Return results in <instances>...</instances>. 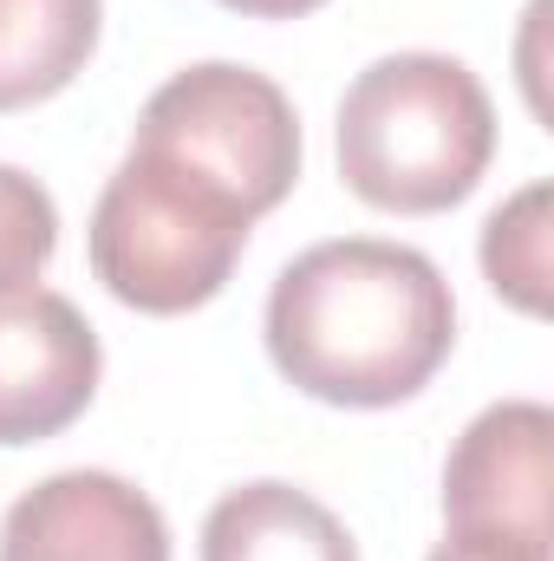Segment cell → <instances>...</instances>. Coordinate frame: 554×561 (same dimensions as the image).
Instances as JSON below:
<instances>
[{
  "mask_svg": "<svg viewBox=\"0 0 554 561\" xmlns=\"http://www.w3.org/2000/svg\"><path fill=\"white\" fill-rule=\"evenodd\" d=\"M554 412L542 399H503L463 424L443 457V523L470 542L549 556Z\"/></svg>",
  "mask_w": 554,
  "mask_h": 561,
  "instance_id": "obj_5",
  "label": "cell"
},
{
  "mask_svg": "<svg viewBox=\"0 0 554 561\" xmlns=\"http://www.w3.org/2000/svg\"><path fill=\"white\" fill-rule=\"evenodd\" d=\"M333 144L359 203L385 216H443L496 157V105L450 53H385L346 85Z\"/></svg>",
  "mask_w": 554,
  "mask_h": 561,
  "instance_id": "obj_2",
  "label": "cell"
},
{
  "mask_svg": "<svg viewBox=\"0 0 554 561\" xmlns=\"http://www.w3.org/2000/svg\"><path fill=\"white\" fill-rule=\"evenodd\" d=\"M262 340L293 392L339 412H385L443 373L457 346V300L424 249L339 236L275 275Z\"/></svg>",
  "mask_w": 554,
  "mask_h": 561,
  "instance_id": "obj_1",
  "label": "cell"
},
{
  "mask_svg": "<svg viewBox=\"0 0 554 561\" xmlns=\"http://www.w3.org/2000/svg\"><path fill=\"white\" fill-rule=\"evenodd\" d=\"M59 249V209L39 176L0 163V294L33 287Z\"/></svg>",
  "mask_w": 554,
  "mask_h": 561,
  "instance_id": "obj_11",
  "label": "cell"
},
{
  "mask_svg": "<svg viewBox=\"0 0 554 561\" xmlns=\"http://www.w3.org/2000/svg\"><path fill=\"white\" fill-rule=\"evenodd\" d=\"M0 561H170V523L118 470H59L0 516Z\"/></svg>",
  "mask_w": 554,
  "mask_h": 561,
  "instance_id": "obj_7",
  "label": "cell"
},
{
  "mask_svg": "<svg viewBox=\"0 0 554 561\" xmlns=\"http://www.w3.org/2000/svg\"><path fill=\"white\" fill-rule=\"evenodd\" d=\"M249 229L255 216L229 203L216 183L131 144V157L105 176L92 203L85 255L112 300L170 320V313L209 307L229 287L249 249Z\"/></svg>",
  "mask_w": 554,
  "mask_h": 561,
  "instance_id": "obj_3",
  "label": "cell"
},
{
  "mask_svg": "<svg viewBox=\"0 0 554 561\" xmlns=\"http://www.w3.org/2000/svg\"><path fill=\"white\" fill-rule=\"evenodd\" d=\"M203 561H359L353 529L307 490L262 477L203 516Z\"/></svg>",
  "mask_w": 554,
  "mask_h": 561,
  "instance_id": "obj_8",
  "label": "cell"
},
{
  "mask_svg": "<svg viewBox=\"0 0 554 561\" xmlns=\"http://www.w3.org/2000/svg\"><path fill=\"white\" fill-rule=\"evenodd\" d=\"M483 280L529 320L549 313V275H554V183H529L509 203L489 209L483 222Z\"/></svg>",
  "mask_w": 554,
  "mask_h": 561,
  "instance_id": "obj_10",
  "label": "cell"
},
{
  "mask_svg": "<svg viewBox=\"0 0 554 561\" xmlns=\"http://www.w3.org/2000/svg\"><path fill=\"white\" fill-rule=\"evenodd\" d=\"M105 379L92 320L53 287L0 294V450L46 444L85 419Z\"/></svg>",
  "mask_w": 554,
  "mask_h": 561,
  "instance_id": "obj_6",
  "label": "cell"
},
{
  "mask_svg": "<svg viewBox=\"0 0 554 561\" xmlns=\"http://www.w3.org/2000/svg\"><path fill=\"white\" fill-rule=\"evenodd\" d=\"M229 13H249V20H300V13H313V7H326V0H222Z\"/></svg>",
  "mask_w": 554,
  "mask_h": 561,
  "instance_id": "obj_13",
  "label": "cell"
},
{
  "mask_svg": "<svg viewBox=\"0 0 554 561\" xmlns=\"http://www.w3.org/2000/svg\"><path fill=\"white\" fill-rule=\"evenodd\" d=\"M105 0H0V112L59 99L99 53Z\"/></svg>",
  "mask_w": 554,
  "mask_h": 561,
  "instance_id": "obj_9",
  "label": "cell"
},
{
  "mask_svg": "<svg viewBox=\"0 0 554 561\" xmlns=\"http://www.w3.org/2000/svg\"><path fill=\"white\" fill-rule=\"evenodd\" d=\"M424 561H549V556H522V549H503V542H470V536H443Z\"/></svg>",
  "mask_w": 554,
  "mask_h": 561,
  "instance_id": "obj_12",
  "label": "cell"
},
{
  "mask_svg": "<svg viewBox=\"0 0 554 561\" xmlns=\"http://www.w3.org/2000/svg\"><path fill=\"white\" fill-rule=\"evenodd\" d=\"M138 150L183 163L249 216H268L300 183V118L268 72L203 59L163 79L138 112Z\"/></svg>",
  "mask_w": 554,
  "mask_h": 561,
  "instance_id": "obj_4",
  "label": "cell"
}]
</instances>
